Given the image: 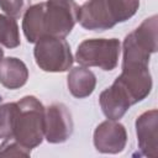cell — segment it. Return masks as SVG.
Wrapping results in <instances>:
<instances>
[{"instance_id":"obj_1","label":"cell","mask_w":158,"mask_h":158,"mask_svg":"<svg viewBox=\"0 0 158 158\" xmlns=\"http://www.w3.org/2000/svg\"><path fill=\"white\" fill-rule=\"evenodd\" d=\"M12 138L26 148H36L44 138V106L32 95L17 101Z\"/></svg>"},{"instance_id":"obj_2","label":"cell","mask_w":158,"mask_h":158,"mask_svg":"<svg viewBox=\"0 0 158 158\" xmlns=\"http://www.w3.org/2000/svg\"><path fill=\"white\" fill-rule=\"evenodd\" d=\"M157 15L147 17L128 33L122 44L123 67H148L151 54L157 52Z\"/></svg>"},{"instance_id":"obj_3","label":"cell","mask_w":158,"mask_h":158,"mask_svg":"<svg viewBox=\"0 0 158 158\" xmlns=\"http://www.w3.org/2000/svg\"><path fill=\"white\" fill-rule=\"evenodd\" d=\"M79 6L74 0H47L40 2L42 37L65 38L78 22Z\"/></svg>"},{"instance_id":"obj_4","label":"cell","mask_w":158,"mask_h":158,"mask_svg":"<svg viewBox=\"0 0 158 158\" xmlns=\"http://www.w3.org/2000/svg\"><path fill=\"white\" fill-rule=\"evenodd\" d=\"M120 52L117 38H90L78 46L75 60L83 67H98L109 72L117 67Z\"/></svg>"},{"instance_id":"obj_5","label":"cell","mask_w":158,"mask_h":158,"mask_svg":"<svg viewBox=\"0 0 158 158\" xmlns=\"http://www.w3.org/2000/svg\"><path fill=\"white\" fill-rule=\"evenodd\" d=\"M33 56L40 69L49 73L67 72L74 62L70 46L62 37H41L36 42Z\"/></svg>"},{"instance_id":"obj_6","label":"cell","mask_w":158,"mask_h":158,"mask_svg":"<svg viewBox=\"0 0 158 158\" xmlns=\"http://www.w3.org/2000/svg\"><path fill=\"white\" fill-rule=\"evenodd\" d=\"M115 83L123 90L131 105L146 99L152 90V77L148 67H123Z\"/></svg>"},{"instance_id":"obj_7","label":"cell","mask_w":158,"mask_h":158,"mask_svg":"<svg viewBox=\"0 0 158 158\" xmlns=\"http://www.w3.org/2000/svg\"><path fill=\"white\" fill-rule=\"evenodd\" d=\"M73 133V120L69 109L56 102L44 107V138L49 143H63Z\"/></svg>"},{"instance_id":"obj_8","label":"cell","mask_w":158,"mask_h":158,"mask_svg":"<svg viewBox=\"0 0 158 158\" xmlns=\"http://www.w3.org/2000/svg\"><path fill=\"white\" fill-rule=\"evenodd\" d=\"M78 22L89 31H105L116 25L109 0H88L79 7Z\"/></svg>"},{"instance_id":"obj_9","label":"cell","mask_w":158,"mask_h":158,"mask_svg":"<svg viewBox=\"0 0 158 158\" xmlns=\"http://www.w3.org/2000/svg\"><path fill=\"white\" fill-rule=\"evenodd\" d=\"M127 132L117 120H106L94 131V146L100 153L116 154L125 149Z\"/></svg>"},{"instance_id":"obj_10","label":"cell","mask_w":158,"mask_h":158,"mask_svg":"<svg viewBox=\"0 0 158 158\" xmlns=\"http://www.w3.org/2000/svg\"><path fill=\"white\" fill-rule=\"evenodd\" d=\"M136 135L141 153L151 157H158V111L152 109L143 112L136 120Z\"/></svg>"},{"instance_id":"obj_11","label":"cell","mask_w":158,"mask_h":158,"mask_svg":"<svg viewBox=\"0 0 158 158\" xmlns=\"http://www.w3.org/2000/svg\"><path fill=\"white\" fill-rule=\"evenodd\" d=\"M99 102L104 115L109 120H120L131 106L128 98L115 81L111 86L101 91Z\"/></svg>"},{"instance_id":"obj_12","label":"cell","mask_w":158,"mask_h":158,"mask_svg":"<svg viewBox=\"0 0 158 158\" xmlns=\"http://www.w3.org/2000/svg\"><path fill=\"white\" fill-rule=\"evenodd\" d=\"M28 79L26 64L15 57L2 58L0 62V84L6 89L15 90L22 88Z\"/></svg>"},{"instance_id":"obj_13","label":"cell","mask_w":158,"mask_h":158,"mask_svg":"<svg viewBox=\"0 0 158 158\" xmlns=\"http://www.w3.org/2000/svg\"><path fill=\"white\" fill-rule=\"evenodd\" d=\"M67 85L74 98L84 99L93 94L96 85V77L86 67H75L68 73Z\"/></svg>"},{"instance_id":"obj_14","label":"cell","mask_w":158,"mask_h":158,"mask_svg":"<svg viewBox=\"0 0 158 158\" xmlns=\"http://www.w3.org/2000/svg\"><path fill=\"white\" fill-rule=\"evenodd\" d=\"M20 43V32L16 20L0 14V44L6 48H16Z\"/></svg>"},{"instance_id":"obj_15","label":"cell","mask_w":158,"mask_h":158,"mask_svg":"<svg viewBox=\"0 0 158 158\" xmlns=\"http://www.w3.org/2000/svg\"><path fill=\"white\" fill-rule=\"evenodd\" d=\"M16 114L17 102H6L0 105V138H12Z\"/></svg>"},{"instance_id":"obj_16","label":"cell","mask_w":158,"mask_h":158,"mask_svg":"<svg viewBox=\"0 0 158 158\" xmlns=\"http://www.w3.org/2000/svg\"><path fill=\"white\" fill-rule=\"evenodd\" d=\"M31 6V0H0V9L12 19H20Z\"/></svg>"},{"instance_id":"obj_17","label":"cell","mask_w":158,"mask_h":158,"mask_svg":"<svg viewBox=\"0 0 158 158\" xmlns=\"http://www.w3.org/2000/svg\"><path fill=\"white\" fill-rule=\"evenodd\" d=\"M31 149L21 146L14 138L5 139L0 146V156L4 157H28Z\"/></svg>"},{"instance_id":"obj_18","label":"cell","mask_w":158,"mask_h":158,"mask_svg":"<svg viewBox=\"0 0 158 158\" xmlns=\"http://www.w3.org/2000/svg\"><path fill=\"white\" fill-rule=\"evenodd\" d=\"M4 58V49L0 47V62H1V59Z\"/></svg>"}]
</instances>
